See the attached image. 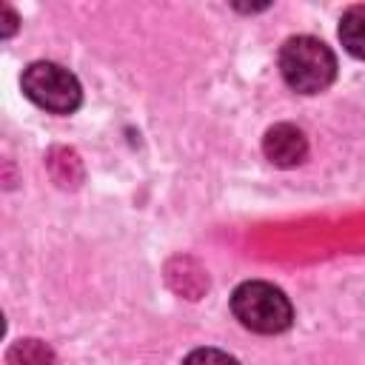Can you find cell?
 Returning <instances> with one entry per match:
<instances>
[{
    "mask_svg": "<svg viewBox=\"0 0 365 365\" xmlns=\"http://www.w3.org/2000/svg\"><path fill=\"white\" fill-rule=\"evenodd\" d=\"M48 168H51V177L66 188H74L83 180V163L71 148H51L48 151Z\"/></svg>",
    "mask_w": 365,
    "mask_h": 365,
    "instance_id": "obj_8",
    "label": "cell"
},
{
    "mask_svg": "<svg viewBox=\"0 0 365 365\" xmlns=\"http://www.w3.org/2000/svg\"><path fill=\"white\" fill-rule=\"evenodd\" d=\"M339 40L351 57L365 60V3L345 9L339 20Z\"/></svg>",
    "mask_w": 365,
    "mask_h": 365,
    "instance_id": "obj_6",
    "label": "cell"
},
{
    "mask_svg": "<svg viewBox=\"0 0 365 365\" xmlns=\"http://www.w3.org/2000/svg\"><path fill=\"white\" fill-rule=\"evenodd\" d=\"M231 311L240 325L254 334H282L294 322L291 299L277 285L262 279H248L237 285L231 294Z\"/></svg>",
    "mask_w": 365,
    "mask_h": 365,
    "instance_id": "obj_2",
    "label": "cell"
},
{
    "mask_svg": "<svg viewBox=\"0 0 365 365\" xmlns=\"http://www.w3.org/2000/svg\"><path fill=\"white\" fill-rule=\"evenodd\" d=\"M279 71L294 91L319 94L336 77V57L319 37L297 34L288 37L279 48Z\"/></svg>",
    "mask_w": 365,
    "mask_h": 365,
    "instance_id": "obj_1",
    "label": "cell"
},
{
    "mask_svg": "<svg viewBox=\"0 0 365 365\" xmlns=\"http://www.w3.org/2000/svg\"><path fill=\"white\" fill-rule=\"evenodd\" d=\"M6 362L9 365H57V356H54L51 345L29 336V339L11 342V348L6 351Z\"/></svg>",
    "mask_w": 365,
    "mask_h": 365,
    "instance_id": "obj_7",
    "label": "cell"
},
{
    "mask_svg": "<svg viewBox=\"0 0 365 365\" xmlns=\"http://www.w3.org/2000/svg\"><path fill=\"white\" fill-rule=\"evenodd\" d=\"M168 282H171V288H174L177 294L188 297V299H200L202 291L208 288L205 271H202L200 262L191 259V257H177V259L168 262Z\"/></svg>",
    "mask_w": 365,
    "mask_h": 365,
    "instance_id": "obj_5",
    "label": "cell"
},
{
    "mask_svg": "<svg viewBox=\"0 0 365 365\" xmlns=\"http://www.w3.org/2000/svg\"><path fill=\"white\" fill-rule=\"evenodd\" d=\"M182 365H240L234 356H228L225 351H217V348H197L191 351Z\"/></svg>",
    "mask_w": 365,
    "mask_h": 365,
    "instance_id": "obj_9",
    "label": "cell"
},
{
    "mask_svg": "<svg viewBox=\"0 0 365 365\" xmlns=\"http://www.w3.org/2000/svg\"><path fill=\"white\" fill-rule=\"evenodd\" d=\"M20 86H23V94L34 106H40L51 114H71L83 103V88H80L77 77L68 68L48 63V60H37V63L26 66Z\"/></svg>",
    "mask_w": 365,
    "mask_h": 365,
    "instance_id": "obj_3",
    "label": "cell"
},
{
    "mask_svg": "<svg viewBox=\"0 0 365 365\" xmlns=\"http://www.w3.org/2000/svg\"><path fill=\"white\" fill-rule=\"evenodd\" d=\"M262 154L277 168H294L308 157V140L297 125L277 123L262 137Z\"/></svg>",
    "mask_w": 365,
    "mask_h": 365,
    "instance_id": "obj_4",
    "label": "cell"
},
{
    "mask_svg": "<svg viewBox=\"0 0 365 365\" xmlns=\"http://www.w3.org/2000/svg\"><path fill=\"white\" fill-rule=\"evenodd\" d=\"M14 29H17V14L9 6H3V37H11Z\"/></svg>",
    "mask_w": 365,
    "mask_h": 365,
    "instance_id": "obj_10",
    "label": "cell"
}]
</instances>
